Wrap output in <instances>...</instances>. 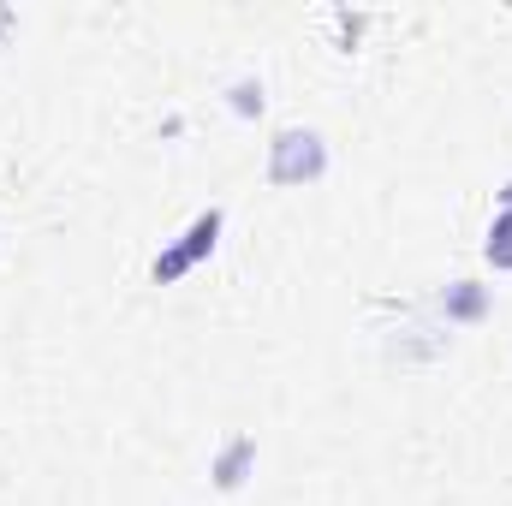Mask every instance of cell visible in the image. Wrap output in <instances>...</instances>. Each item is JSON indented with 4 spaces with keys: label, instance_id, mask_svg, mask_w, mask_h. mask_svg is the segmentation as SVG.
<instances>
[{
    "label": "cell",
    "instance_id": "obj_1",
    "mask_svg": "<svg viewBox=\"0 0 512 506\" xmlns=\"http://www.w3.org/2000/svg\"><path fill=\"white\" fill-rule=\"evenodd\" d=\"M328 173V143H322V131H280L274 143H268V179L274 185H316Z\"/></svg>",
    "mask_w": 512,
    "mask_h": 506
},
{
    "label": "cell",
    "instance_id": "obj_7",
    "mask_svg": "<svg viewBox=\"0 0 512 506\" xmlns=\"http://www.w3.org/2000/svg\"><path fill=\"white\" fill-rule=\"evenodd\" d=\"M501 209H507V215H512V179H507V191H501Z\"/></svg>",
    "mask_w": 512,
    "mask_h": 506
},
{
    "label": "cell",
    "instance_id": "obj_2",
    "mask_svg": "<svg viewBox=\"0 0 512 506\" xmlns=\"http://www.w3.org/2000/svg\"><path fill=\"white\" fill-rule=\"evenodd\" d=\"M221 227H227V215H221V209H203V215H197V221L185 227V239H179L173 251H161L155 262H149V280H155V286H167V280H179V274H191V268H197L203 256L215 251V239H221Z\"/></svg>",
    "mask_w": 512,
    "mask_h": 506
},
{
    "label": "cell",
    "instance_id": "obj_6",
    "mask_svg": "<svg viewBox=\"0 0 512 506\" xmlns=\"http://www.w3.org/2000/svg\"><path fill=\"white\" fill-rule=\"evenodd\" d=\"M227 96H233V114H245V120H256V114H262V84H256V78H239Z\"/></svg>",
    "mask_w": 512,
    "mask_h": 506
},
{
    "label": "cell",
    "instance_id": "obj_3",
    "mask_svg": "<svg viewBox=\"0 0 512 506\" xmlns=\"http://www.w3.org/2000/svg\"><path fill=\"white\" fill-rule=\"evenodd\" d=\"M251 471H256V441H251V435H233V441L221 447V459H215V471H209V477H215V489H227V495H233V489H245V477H251Z\"/></svg>",
    "mask_w": 512,
    "mask_h": 506
},
{
    "label": "cell",
    "instance_id": "obj_5",
    "mask_svg": "<svg viewBox=\"0 0 512 506\" xmlns=\"http://www.w3.org/2000/svg\"><path fill=\"white\" fill-rule=\"evenodd\" d=\"M483 256H489V268H512V215H507V209L495 215V227H489V245H483Z\"/></svg>",
    "mask_w": 512,
    "mask_h": 506
},
{
    "label": "cell",
    "instance_id": "obj_4",
    "mask_svg": "<svg viewBox=\"0 0 512 506\" xmlns=\"http://www.w3.org/2000/svg\"><path fill=\"white\" fill-rule=\"evenodd\" d=\"M441 316H447V322H477V316H489V286L453 280V286L441 292Z\"/></svg>",
    "mask_w": 512,
    "mask_h": 506
}]
</instances>
